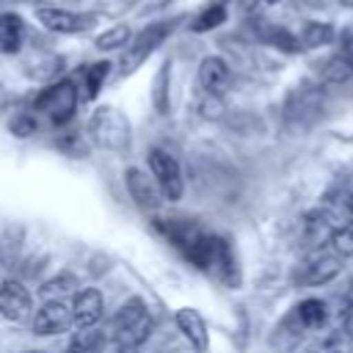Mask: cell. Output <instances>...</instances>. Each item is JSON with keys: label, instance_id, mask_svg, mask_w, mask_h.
Masks as SVG:
<instances>
[{"label": "cell", "instance_id": "2", "mask_svg": "<svg viewBox=\"0 0 353 353\" xmlns=\"http://www.w3.org/2000/svg\"><path fill=\"white\" fill-rule=\"evenodd\" d=\"M88 138L105 152H127L130 149V121L119 108H97L88 119Z\"/></svg>", "mask_w": 353, "mask_h": 353}, {"label": "cell", "instance_id": "13", "mask_svg": "<svg viewBox=\"0 0 353 353\" xmlns=\"http://www.w3.org/2000/svg\"><path fill=\"white\" fill-rule=\"evenodd\" d=\"M174 320H176V328L185 334V339L199 350V353H204L207 347H210V334H207V323L201 320V314L196 312V309H190V306H182V309H176V314H174Z\"/></svg>", "mask_w": 353, "mask_h": 353}, {"label": "cell", "instance_id": "27", "mask_svg": "<svg viewBox=\"0 0 353 353\" xmlns=\"http://www.w3.org/2000/svg\"><path fill=\"white\" fill-rule=\"evenodd\" d=\"M8 132L17 135V138H30L36 132V119L30 113H17L11 121H8Z\"/></svg>", "mask_w": 353, "mask_h": 353}, {"label": "cell", "instance_id": "14", "mask_svg": "<svg viewBox=\"0 0 353 353\" xmlns=\"http://www.w3.org/2000/svg\"><path fill=\"white\" fill-rule=\"evenodd\" d=\"M199 83L210 97H221L232 85V72L221 58H204L199 66Z\"/></svg>", "mask_w": 353, "mask_h": 353}, {"label": "cell", "instance_id": "28", "mask_svg": "<svg viewBox=\"0 0 353 353\" xmlns=\"http://www.w3.org/2000/svg\"><path fill=\"white\" fill-rule=\"evenodd\" d=\"M334 251H339L342 256H350L353 254V226H345V229H336L331 234V243H328Z\"/></svg>", "mask_w": 353, "mask_h": 353}, {"label": "cell", "instance_id": "32", "mask_svg": "<svg viewBox=\"0 0 353 353\" xmlns=\"http://www.w3.org/2000/svg\"><path fill=\"white\" fill-rule=\"evenodd\" d=\"M243 3V8H254L256 6V0H240Z\"/></svg>", "mask_w": 353, "mask_h": 353}, {"label": "cell", "instance_id": "6", "mask_svg": "<svg viewBox=\"0 0 353 353\" xmlns=\"http://www.w3.org/2000/svg\"><path fill=\"white\" fill-rule=\"evenodd\" d=\"M146 163H149V171L154 176L163 199L165 201H179L182 193H185V179H182V168H179L176 157H171L165 149H152Z\"/></svg>", "mask_w": 353, "mask_h": 353}, {"label": "cell", "instance_id": "16", "mask_svg": "<svg viewBox=\"0 0 353 353\" xmlns=\"http://www.w3.org/2000/svg\"><path fill=\"white\" fill-rule=\"evenodd\" d=\"M108 74H110V63L108 61H97V63L83 66L74 74V85H77L80 99H85V102L97 99V94H99V88H102V83H105Z\"/></svg>", "mask_w": 353, "mask_h": 353}, {"label": "cell", "instance_id": "18", "mask_svg": "<svg viewBox=\"0 0 353 353\" xmlns=\"http://www.w3.org/2000/svg\"><path fill=\"white\" fill-rule=\"evenodd\" d=\"M320 105H323V94L317 91V88H301L292 99H290V105H287V116L290 119H306V113L309 116H314L317 110H320Z\"/></svg>", "mask_w": 353, "mask_h": 353}, {"label": "cell", "instance_id": "17", "mask_svg": "<svg viewBox=\"0 0 353 353\" xmlns=\"http://www.w3.org/2000/svg\"><path fill=\"white\" fill-rule=\"evenodd\" d=\"M25 25L17 14H0V52H17L22 47Z\"/></svg>", "mask_w": 353, "mask_h": 353}, {"label": "cell", "instance_id": "21", "mask_svg": "<svg viewBox=\"0 0 353 353\" xmlns=\"http://www.w3.org/2000/svg\"><path fill=\"white\" fill-rule=\"evenodd\" d=\"M336 39V30L334 25L328 22H306L303 30H301V44L309 47V50H317V47H325Z\"/></svg>", "mask_w": 353, "mask_h": 353}, {"label": "cell", "instance_id": "25", "mask_svg": "<svg viewBox=\"0 0 353 353\" xmlns=\"http://www.w3.org/2000/svg\"><path fill=\"white\" fill-rule=\"evenodd\" d=\"M226 19V8L221 6V3H215V6H210V8H204L199 17H196V22H193V30L196 33H204V30H212V28H218L221 22Z\"/></svg>", "mask_w": 353, "mask_h": 353}, {"label": "cell", "instance_id": "12", "mask_svg": "<svg viewBox=\"0 0 353 353\" xmlns=\"http://www.w3.org/2000/svg\"><path fill=\"white\" fill-rule=\"evenodd\" d=\"M325 317H328V309H325V303L320 301V298H306V301H301L295 309H292V314H290V325H292V331L301 336L303 331H314V328H320L323 323H325Z\"/></svg>", "mask_w": 353, "mask_h": 353}, {"label": "cell", "instance_id": "31", "mask_svg": "<svg viewBox=\"0 0 353 353\" xmlns=\"http://www.w3.org/2000/svg\"><path fill=\"white\" fill-rule=\"evenodd\" d=\"M99 353H130V347H124V345L116 342V339H108V345H105Z\"/></svg>", "mask_w": 353, "mask_h": 353}, {"label": "cell", "instance_id": "26", "mask_svg": "<svg viewBox=\"0 0 353 353\" xmlns=\"http://www.w3.org/2000/svg\"><path fill=\"white\" fill-rule=\"evenodd\" d=\"M347 334H342V331H334V334H328V336H323L317 345H312L309 347V353H345V345H347Z\"/></svg>", "mask_w": 353, "mask_h": 353}, {"label": "cell", "instance_id": "35", "mask_svg": "<svg viewBox=\"0 0 353 353\" xmlns=\"http://www.w3.org/2000/svg\"><path fill=\"white\" fill-rule=\"evenodd\" d=\"M265 3H279V0H265Z\"/></svg>", "mask_w": 353, "mask_h": 353}, {"label": "cell", "instance_id": "3", "mask_svg": "<svg viewBox=\"0 0 353 353\" xmlns=\"http://www.w3.org/2000/svg\"><path fill=\"white\" fill-rule=\"evenodd\" d=\"M149 334H152V314L146 303L141 298H130L127 303H121V309L113 314V323H110V339L132 350L143 345Z\"/></svg>", "mask_w": 353, "mask_h": 353}, {"label": "cell", "instance_id": "11", "mask_svg": "<svg viewBox=\"0 0 353 353\" xmlns=\"http://www.w3.org/2000/svg\"><path fill=\"white\" fill-rule=\"evenodd\" d=\"M39 22L55 33H80L85 28H91V17H83L77 11H66V8H52V6H44L36 11Z\"/></svg>", "mask_w": 353, "mask_h": 353}, {"label": "cell", "instance_id": "8", "mask_svg": "<svg viewBox=\"0 0 353 353\" xmlns=\"http://www.w3.org/2000/svg\"><path fill=\"white\" fill-rule=\"evenodd\" d=\"M69 325H74V314H72V303L66 301H44L33 312L36 336H55V334H63Z\"/></svg>", "mask_w": 353, "mask_h": 353}, {"label": "cell", "instance_id": "33", "mask_svg": "<svg viewBox=\"0 0 353 353\" xmlns=\"http://www.w3.org/2000/svg\"><path fill=\"white\" fill-rule=\"evenodd\" d=\"M339 6H345V8H353V0H339Z\"/></svg>", "mask_w": 353, "mask_h": 353}, {"label": "cell", "instance_id": "9", "mask_svg": "<svg viewBox=\"0 0 353 353\" xmlns=\"http://www.w3.org/2000/svg\"><path fill=\"white\" fill-rule=\"evenodd\" d=\"M33 312V295L19 279H6L0 281V317L11 323L28 320Z\"/></svg>", "mask_w": 353, "mask_h": 353}, {"label": "cell", "instance_id": "7", "mask_svg": "<svg viewBox=\"0 0 353 353\" xmlns=\"http://www.w3.org/2000/svg\"><path fill=\"white\" fill-rule=\"evenodd\" d=\"M174 28V22H157V25H149L146 30H141L135 39H132V44L127 47V52L121 55V63H119V74H130V72H135L160 44H163V39L168 36V30Z\"/></svg>", "mask_w": 353, "mask_h": 353}, {"label": "cell", "instance_id": "34", "mask_svg": "<svg viewBox=\"0 0 353 353\" xmlns=\"http://www.w3.org/2000/svg\"><path fill=\"white\" fill-rule=\"evenodd\" d=\"M28 353H47V350H28Z\"/></svg>", "mask_w": 353, "mask_h": 353}, {"label": "cell", "instance_id": "24", "mask_svg": "<svg viewBox=\"0 0 353 353\" xmlns=\"http://www.w3.org/2000/svg\"><path fill=\"white\" fill-rule=\"evenodd\" d=\"M127 41H130V28H127V25H113V28H108L105 33L97 36V47H99V50H119V47H124Z\"/></svg>", "mask_w": 353, "mask_h": 353}, {"label": "cell", "instance_id": "19", "mask_svg": "<svg viewBox=\"0 0 353 353\" xmlns=\"http://www.w3.org/2000/svg\"><path fill=\"white\" fill-rule=\"evenodd\" d=\"M320 74H323L325 83H347V80L353 77V58L339 50V52H334V55L323 63Z\"/></svg>", "mask_w": 353, "mask_h": 353}, {"label": "cell", "instance_id": "23", "mask_svg": "<svg viewBox=\"0 0 353 353\" xmlns=\"http://www.w3.org/2000/svg\"><path fill=\"white\" fill-rule=\"evenodd\" d=\"M74 287H77V279H74L72 273H61V276L44 281L39 292H41L44 301H61V298H55V295H69V292H74Z\"/></svg>", "mask_w": 353, "mask_h": 353}, {"label": "cell", "instance_id": "4", "mask_svg": "<svg viewBox=\"0 0 353 353\" xmlns=\"http://www.w3.org/2000/svg\"><path fill=\"white\" fill-rule=\"evenodd\" d=\"M77 102H80V94H77V85L74 80H61V83H52L50 88H44L39 97H36V110L55 127H63L74 110H77Z\"/></svg>", "mask_w": 353, "mask_h": 353}, {"label": "cell", "instance_id": "10", "mask_svg": "<svg viewBox=\"0 0 353 353\" xmlns=\"http://www.w3.org/2000/svg\"><path fill=\"white\" fill-rule=\"evenodd\" d=\"M102 312H105V303H102V292H99V290L85 287V290L74 292L72 314H74V328H77V331L94 328V325L102 320Z\"/></svg>", "mask_w": 353, "mask_h": 353}, {"label": "cell", "instance_id": "20", "mask_svg": "<svg viewBox=\"0 0 353 353\" xmlns=\"http://www.w3.org/2000/svg\"><path fill=\"white\" fill-rule=\"evenodd\" d=\"M108 339H110V336L102 334V331H97V328H83V331H77V334L72 336L66 353H99V350L108 345Z\"/></svg>", "mask_w": 353, "mask_h": 353}, {"label": "cell", "instance_id": "30", "mask_svg": "<svg viewBox=\"0 0 353 353\" xmlns=\"http://www.w3.org/2000/svg\"><path fill=\"white\" fill-rule=\"evenodd\" d=\"M342 323H345V334L353 339V301L347 303V309H345V320H342Z\"/></svg>", "mask_w": 353, "mask_h": 353}, {"label": "cell", "instance_id": "1", "mask_svg": "<svg viewBox=\"0 0 353 353\" xmlns=\"http://www.w3.org/2000/svg\"><path fill=\"white\" fill-rule=\"evenodd\" d=\"M157 232L199 270L218 276L221 281H226L229 287H234L240 281L237 265H234V254L229 248V243L207 229H201L193 221H157L154 223Z\"/></svg>", "mask_w": 353, "mask_h": 353}, {"label": "cell", "instance_id": "22", "mask_svg": "<svg viewBox=\"0 0 353 353\" xmlns=\"http://www.w3.org/2000/svg\"><path fill=\"white\" fill-rule=\"evenodd\" d=\"M262 39H265L268 44H273V47L284 50V52H295V50H301V47H303V44H301V39H298L295 33H290L287 28H279V25H268V28L262 30Z\"/></svg>", "mask_w": 353, "mask_h": 353}, {"label": "cell", "instance_id": "5", "mask_svg": "<svg viewBox=\"0 0 353 353\" xmlns=\"http://www.w3.org/2000/svg\"><path fill=\"white\" fill-rule=\"evenodd\" d=\"M345 265V256L339 251H334L331 245H320V248H309L306 259L298 265L295 270V281L303 287H317L331 281Z\"/></svg>", "mask_w": 353, "mask_h": 353}, {"label": "cell", "instance_id": "15", "mask_svg": "<svg viewBox=\"0 0 353 353\" xmlns=\"http://www.w3.org/2000/svg\"><path fill=\"white\" fill-rule=\"evenodd\" d=\"M127 190L143 210H154L160 204V196H163L154 176H146L141 168H127Z\"/></svg>", "mask_w": 353, "mask_h": 353}, {"label": "cell", "instance_id": "29", "mask_svg": "<svg viewBox=\"0 0 353 353\" xmlns=\"http://www.w3.org/2000/svg\"><path fill=\"white\" fill-rule=\"evenodd\" d=\"M339 50L353 58V22L347 28H342V33H339Z\"/></svg>", "mask_w": 353, "mask_h": 353}]
</instances>
